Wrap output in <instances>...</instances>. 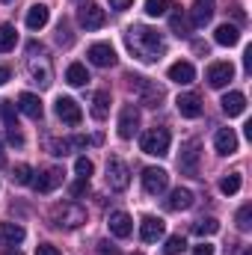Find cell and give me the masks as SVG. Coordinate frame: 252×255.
Segmentation results:
<instances>
[{
  "mask_svg": "<svg viewBox=\"0 0 252 255\" xmlns=\"http://www.w3.org/2000/svg\"><path fill=\"white\" fill-rule=\"evenodd\" d=\"M12 181H15V184H30V181H33V169H30L27 163H18V166L12 169Z\"/></svg>",
  "mask_w": 252,
  "mask_h": 255,
  "instance_id": "cell-35",
  "label": "cell"
},
{
  "mask_svg": "<svg viewBox=\"0 0 252 255\" xmlns=\"http://www.w3.org/2000/svg\"><path fill=\"white\" fill-rule=\"evenodd\" d=\"M9 77H12V71H9V68H6V65H0V86H3V83H6V80H9Z\"/></svg>",
  "mask_w": 252,
  "mask_h": 255,
  "instance_id": "cell-48",
  "label": "cell"
},
{
  "mask_svg": "<svg viewBox=\"0 0 252 255\" xmlns=\"http://www.w3.org/2000/svg\"><path fill=\"white\" fill-rule=\"evenodd\" d=\"M136 128H139V110H136V104H125L119 113V136L130 139L136 133Z\"/></svg>",
  "mask_w": 252,
  "mask_h": 255,
  "instance_id": "cell-11",
  "label": "cell"
},
{
  "mask_svg": "<svg viewBox=\"0 0 252 255\" xmlns=\"http://www.w3.org/2000/svg\"><path fill=\"white\" fill-rule=\"evenodd\" d=\"M244 65H247V71H252V48L244 51Z\"/></svg>",
  "mask_w": 252,
  "mask_h": 255,
  "instance_id": "cell-47",
  "label": "cell"
},
{
  "mask_svg": "<svg viewBox=\"0 0 252 255\" xmlns=\"http://www.w3.org/2000/svg\"><path fill=\"white\" fill-rule=\"evenodd\" d=\"M169 130L166 128H148L142 136H139V148L145 151V154H151V157H163L166 151H169Z\"/></svg>",
  "mask_w": 252,
  "mask_h": 255,
  "instance_id": "cell-4",
  "label": "cell"
},
{
  "mask_svg": "<svg viewBox=\"0 0 252 255\" xmlns=\"http://www.w3.org/2000/svg\"><path fill=\"white\" fill-rule=\"evenodd\" d=\"M3 3H12V0H3Z\"/></svg>",
  "mask_w": 252,
  "mask_h": 255,
  "instance_id": "cell-53",
  "label": "cell"
},
{
  "mask_svg": "<svg viewBox=\"0 0 252 255\" xmlns=\"http://www.w3.org/2000/svg\"><path fill=\"white\" fill-rule=\"evenodd\" d=\"M193 255H214V247H211V244H199V247L193 250Z\"/></svg>",
  "mask_w": 252,
  "mask_h": 255,
  "instance_id": "cell-43",
  "label": "cell"
},
{
  "mask_svg": "<svg viewBox=\"0 0 252 255\" xmlns=\"http://www.w3.org/2000/svg\"><path fill=\"white\" fill-rule=\"evenodd\" d=\"M86 184H89V181H86V178H80V181H77V184H71V196H80V193L86 190Z\"/></svg>",
  "mask_w": 252,
  "mask_h": 255,
  "instance_id": "cell-45",
  "label": "cell"
},
{
  "mask_svg": "<svg viewBox=\"0 0 252 255\" xmlns=\"http://www.w3.org/2000/svg\"><path fill=\"white\" fill-rule=\"evenodd\" d=\"M232 77H235V65L232 63H214L208 68V83H211L214 89H223Z\"/></svg>",
  "mask_w": 252,
  "mask_h": 255,
  "instance_id": "cell-14",
  "label": "cell"
},
{
  "mask_svg": "<svg viewBox=\"0 0 252 255\" xmlns=\"http://www.w3.org/2000/svg\"><path fill=\"white\" fill-rule=\"evenodd\" d=\"M193 77H196V68H193L190 63H184V60H178V63L169 65V80L187 86V83H193Z\"/></svg>",
  "mask_w": 252,
  "mask_h": 255,
  "instance_id": "cell-24",
  "label": "cell"
},
{
  "mask_svg": "<svg viewBox=\"0 0 252 255\" xmlns=\"http://www.w3.org/2000/svg\"><path fill=\"white\" fill-rule=\"evenodd\" d=\"M65 80H68L71 86H86V83H89V71H86V65L71 63L68 68H65Z\"/></svg>",
  "mask_w": 252,
  "mask_h": 255,
  "instance_id": "cell-28",
  "label": "cell"
},
{
  "mask_svg": "<svg viewBox=\"0 0 252 255\" xmlns=\"http://www.w3.org/2000/svg\"><path fill=\"white\" fill-rule=\"evenodd\" d=\"M107 226H110V235H116V238H130V232H133V220L125 211H113Z\"/></svg>",
  "mask_w": 252,
  "mask_h": 255,
  "instance_id": "cell-16",
  "label": "cell"
},
{
  "mask_svg": "<svg viewBox=\"0 0 252 255\" xmlns=\"http://www.w3.org/2000/svg\"><path fill=\"white\" fill-rule=\"evenodd\" d=\"M193 27H205L211 18H214V0H193Z\"/></svg>",
  "mask_w": 252,
  "mask_h": 255,
  "instance_id": "cell-20",
  "label": "cell"
},
{
  "mask_svg": "<svg viewBox=\"0 0 252 255\" xmlns=\"http://www.w3.org/2000/svg\"><path fill=\"white\" fill-rule=\"evenodd\" d=\"M184 247H187V241H184L181 235H172V238L166 241L163 253H166V255H178V253H184Z\"/></svg>",
  "mask_w": 252,
  "mask_h": 255,
  "instance_id": "cell-37",
  "label": "cell"
},
{
  "mask_svg": "<svg viewBox=\"0 0 252 255\" xmlns=\"http://www.w3.org/2000/svg\"><path fill=\"white\" fill-rule=\"evenodd\" d=\"M89 63L98 65V68H110V65H116V51H113V45H107V42L92 45V48H89Z\"/></svg>",
  "mask_w": 252,
  "mask_h": 255,
  "instance_id": "cell-13",
  "label": "cell"
},
{
  "mask_svg": "<svg viewBox=\"0 0 252 255\" xmlns=\"http://www.w3.org/2000/svg\"><path fill=\"white\" fill-rule=\"evenodd\" d=\"M3 255H24V253H21V250H12V247H9V250H3Z\"/></svg>",
  "mask_w": 252,
  "mask_h": 255,
  "instance_id": "cell-51",
  "label": "cell"
},
{
  "mask_svg": "<svg viewBox=\"0 0 252 255\" xmlns=\"http://www.w3.org/2000/svg\"><path fill=\"white\" fill-rule=\"evenodd\" d=\"M220 104H223V110H226L229 116H241V113L247 110V95H244V92H229Z\"/></svg>",
  "mask_w": 252,
  "mask_h": 255,
  "instance_id": "cell-26",
  "label": "cell"
},
{
  "mask_svg": "<svg viewBox=\"0 0 252 255\" xmlns=\"http://www.w3.org/2000/svg\"><path fill=\"white\" fill-rule=\"evenodd\" d=\"M169 12V0H145V15L151 18H160Z\"/></svg>",
  "mask_w": 252,
  "mask_h": 255,
  "instance_id": "cell-34",
  "label": "cell"
},
{
  "mask_svg": "<svg viewBox=\"0 0 252 255\" xmlns=\"http://www.w3.org/2000/svg\"><path fill=\"white\" fill-rule=\"evenodd\" d=\"M175 107H178V113L187 116V119H199V116H202V98H199L196 92H184V95H178Z\"/></svg>",
  "mask_w": 252,
  "mask_h": 255,
  "instance_id": "cell-15",
  "label": "cell"
},
{
  "mask_svg": "<svg viewBox=\"0 0 252 255\" xmlns=\"http://www.w3.org/2000/svg\"><path fill=\"white\" fill-rule=\"evenodd\" d=\"M24 226H18V223H0V244H6V247H18L21 241H24Z\"/></svg>",
  "mask_w": 252,
  "mask_h": 255,
  "instance_id": "cell-21",
  "label": "cell"
},
{
  "mask_svg": "<svg viewBox=\"0 0 252 255\" xmlns=\"http://www.w3.org/2000/svg\"><path fill=\"white\" fill-rule=\"evenodd\" d=\"M199 157H202L199 139H187V142L181 145V154H178V169H181L184 175H196V172H199Z\"/></svg>",
  "mask_w": 252,
  "mask_h": 255,
  "instance_id": "cell-9",
  "label": "cell"
},
{
  "mask_svg": "<svg viewBox=\"0 0 252 255\" xmlns=\"http://www.w3.org/2000/svg\"><path fill=\"white\" fill-rule=\"evenodd\" d=\"M214 148H217L220 154H235V151H238V133H235L232 128H220L217 136H214Z\"/></svg>",
  "mask_w": 252,
  "mask_h": 255,
  "instance_id": "cell-18",
  "label": "cell"
},
{
  "mask_svg": "<svg viewBox=\"0 0 252 255\" xmlns=\"http://www.w3.org/2000/svg\"><path fill=\"white\" fill-rule=\"evenodd\" d=\"M217 232H220V223H217L214 217L196 220V223H193V235H199V238H208V235H217Z\"/></svg>",
  "mask_w": 252,
  "mask_h": 255,
  "instance_id": "cell-31",
  "label": "cell"
},
{
  "mask_svg": "<svg viewBox=\"0 0 252 255\" xmlns=\"http://www.w3.org/2000/svg\"><path fill=\"white\" fill-rule=\"evenodd\" d=\"M238 229H241V232H250L252 229V205H244V208L238 211Z\"/></svg>",
  "mask_w": 252,
  "mask_h": 255,
  "instance_id": "cell-39",
  "label": "cell"
},
{
  "mask_svg": "<svg viewBox=\"0 0 252 255\" xmlns=\"http://www.w3.org/2000/svg\"><path fill=\"white\" fill-rule=\"evenodd\" d=\"M232 12H235V18H238V21H244V12H241V6H238V3L232 6Z\"/></svg>",
  "mask_w": 252,
  "mask_h": 255,
  "instance_id": "cell-50",
  "label": "cell"
},
{
  "mask_svg": "<svg viewBox=\"0 0 252 255\" xmlns=\"http://www.w3.org/2000/svg\"><path fill=\"white\" fill-rule=\"evenodd\" d=\"M48 148H51V154H57V157H65L74 145H71V139H51L48 142Z\"/></svg>",
  "mask_w": 252,
  "mask_h": 255,
  "instance_id": "cell-38",
  "label": "cell"
},
{
  "mask_svg": "<svg viewBox=\"0 0 252 255\" xmlns=\"http://www.w3.org/2000/svg\"><path fill=\"white\" fill-rule=\"evenodd\" d=\"M107 113H110V92L101 89V92H95V98H92V119L104 122Z\"/></svg>",
  "mask_w": 252,
  "mask_h": 255,
  "instance_id": "cell-27",
  "label": "cell"
},
{
  "mask_svg": "<svg viewBox=\"0 0 252 255\" xmlns=\"http://www.w3.org/2000/svg\"><path fill=\"white\" fill-rule=\"evenodd\" d=\"M127 184H130V169H127L125 160H119V157H110L107 160V187L116 193L127 190Z\"/></svg>",
  "mask_w": 252,
  "mask_h": 255,
  "instance_id": "cell-6",
  "label": "cell"
},
{
  "mask_svg": "<svg viewBox=\"0 0 252 255\" xmlns=\"http://www.w3.org/2000/svg\"><path fill=\"white\" fill-rule=\"evenodd\" d=\"M57 116L63 119L65 125H80V119H83V110H80V104L74 101V98H57Z\"/></svg>",
  "mask_w": 252,
  "mask_h": 255,
  "instance_id": "cell-12",
  "label": "cell"
},
{
  "mask_svg": "<svg viewBox=\"0 0 252 255\" xmlns=\"http://www.w3.org/2000/svg\"><path fill=\"white\" fill-rule=\"evenodd\" d=\"M18 110H21L24 116H30V119H42V113H45L39 95H33V92H21V95H18Z\"/></svg>",
  "mask_w": 252,
  "mask_h": 255,
  "instance_id": "cell-17",
  "label": "cell"
},
{
  "mask_svg": "<svg viewBox=\"0 0 252 255\" xmlns=\"http://www.w3.org/2000/svg\"><path fill=\"white\" fill-rule=\"evenodd\" d=\"M130 3H133V0H110V6H113L116 12H125L127 6H130Z\"/></svg>",
  "mask_w": 252,
  "mask_h": 255,
  "instance_id": "cell-44",
  "label": "cell"
},
{
  "mask_svg": "<svg viewBox=\"0 0 252 255\" xmlns=\"http://www.w3.org/2000/svg\"><path fill=\"white\" fill-rule=\"evenodd\" d=\"M36 255H60V250L51 247V244H39V247H36Z\"/></svg>",
  "mask_w": 252,
  "mask_h": 255,
  "instance_id": "cell-42",
  "label": "cell"
},
{
  "mask_svg": "<svg viewBox=\"0 0 252 255\" xmlns=\"http://www.w3.org/2000/svg\"><path fill=\"white\" fill-rule=\"evenodd\" d=\"M27 71H30L33 83L51 86V60H48L45 45H39V42H30L27 45Z\"/></svg>",
  "mask_w": 252,
  "mask_h": 255,
  "instance_id": "cell-2",
  "label": "cell"
},
{
  "mask_svg": "<svg viewBox=\"0 0 252 255\" xmlns=\"http://www.w3.org/2000/svg\"><path fill=\"white\" fill-rule=\"evenodd\" d=\"M133 255H139V253H133Z\"/></svg>",
  "mask_w": 252,
  "mask_h": 255,
  "instance_id": "cell-54",
  "label": "cell"
},
{
  "mask_svg": "<svg viewBox=\"0 0 252 255\" xmlns=\"http://www.w3.org/2000/svg\"><path fill=\"white\" fill-rule=\"evenodd\" d=\"M130 80V86L136 89V95H139V101L142 104H148V107H160V101L166 98V92H163V86H157L154 80H148V77H127Z\"/></svg>",
  "mask_w": 252,
  "mask_h": 255,
  "instance_id": "cell-5",
  "label": "cell"
},
{
  "mask_svg": "<svg viewBox=\"0 0 252 255\" xmlns=\"http://www.w3.org/2000/svg\"><path fill=\"white\" fill-rule=\"evenodd\" d=\"M77 21H80V27L83 30H101L104 24H107V12L98 6V3H80V9H77Z\"/></svg>",
  "mask_w": 252,
  "mask_h": 255,
  "instance_id": "cell-7",
  "label": "cell"
},
{
  "mask_svg": "<svg viewBox=\"0 0 252 255\" xmlns=\"http://www.w3.org/2000/svg\"><path fill=\"white\" fill-rule=\"evenodd\" d=\"M166 184H169V175L163 169H157V166L142 169V187H145L148 196H160V193L166 190Z\"/></svg>",
  "mask_w": 252,
  "mask_h": 255,
  "instance_id": "cell-10",
  "label": "cell"
},
{
  "mask_svg": "<svg viewBox=\"0 0 252 255\" xmlns=\"http://www.w3.org/2000/svg\"><path fill=\"white\" fill-rule=\"evenodd\" d=\"M18 42V33L12 24H0V54H9Z\"/></svg>",
  "mask_w": 252,
  "mask_h": 255,
  "instance_id": "cell-30",
  "label": "cell"
},
{
  "mask_svg": "<svg viewBox=\"0 0 252 255\" xmlns=\"http://www.w3.org/2000/svg\"><path fill=\"white\" fill-rule=\"evenodd\" d=\"M51 220H54V226H60V229H80V226L86 223V211H83L80 205H74V202H63V205H54Z\"/></svg>",
  "mask_w": 252,
  "mask_h": 255,
  "instance_id": "cell-3",
  "label": "cell"
},
{
  "mask_svg": "<svg viewBox=\"0 0 252 255\" xmlns=\"http://www.w3.org/2000/svg\"><path fill=\"white\" fill-rule=\"evenodd\" d=\"M60 184H63V169H60V166H48V169H42V172L30 181V187L36 193H54Z\"/></svg>",
  "mask_w": 252,
  "mask_h": 255,
  "instance_id": "cell-8",
  "label": "cell"
},
{
  "mask_svg": "<svg viewBox=\"0 0 252 255\" xmlns=\"http://www.w3.org/2000/svg\"><path fill=\"white\" fill-rule=\"evenodd\" d=\"M0 160H3V142H0Z\"/></svg>",
  "mask_w": 252,
  "mask_h": 255,
  "instance_id": "cell-52",
  "label": "cell"
},
{
  "mask_svg": "<svg viewBox=\"0 0 252 255\" xmlns=\"http://www.w3.org/2000/svg\"><path fill=\"white\" fill-rule=\"evenodd\" d=\"M48 21H51V9H48L45 3L30 6V12H27V27H30V30H42Z\"/></svg>",
  "mask_w": 252,
  "mask_h": 255,
  "instance_id": "cell-22",
  "label": "cell"
},
{
  "mask_svg": "<svg viewBox=\"0 0 252 255\" xmlns=\"http://www.w3.org/2000/svg\"><path fill=\"white\" fill-rule=\"evenodd\" d=\"M139 238H142L145 244L160 241V238H163V220H157V217H142V223H139Z\"/></svg>",
  "mask_w": 252,
  "mask_h": 255,
  "instance_id": "cell-19",
  "label": "cell"
},
{
  "mask_svg": "<svg viewBox=\"0 0 252 255\" xmlns=\"http://www.w3.org/2000/svg\"><path fill=\"white\" fill-rule=\"evenodd\" d=\"M193 51H196V54H208V45H205V42H193Z\"/></svg>",
  "mask_w": 252,
  "mask_h": 255,
  "instance_id": "cell-49",
  "label": "cell"
},
{
  "mask_svg": "<svg viewBox=\"0 0 252 255\" xmlns=\"http://www.w3.org/2000/svg\"><path fill=\"white\" fill-rule=\"evenodd\" d=\"M220 190L226 193V196H235V193L241 190V172H229V175L220 181Z\"/></svg>",
  "mask_w": 252,
  "mask_h": 255,
  "instance_id": "cell-32",
  "label": "cell"
},
{
  "mask_svg": "<svg viewBox=\"0 0 252 255\" xmlns=\"http://www.w3.org/2000/svg\"><path fill=\"white\" fill-rule=\"evenodd\" d=\"M57 42H60V45H71V33H68L65 21H60V27H57Z\"/></svg>",
  "mask_w": 252,
  "mask_h": 255,
  "instance_id": "cell-40",
  "label": "cell"
},
{
  "mask_svg": "<svg viewBox=\"0 0 252 255\" xmlns=\"http://www.w3.org/2000/svg\"><path fill=\"white\" fill-rule=\"evenodd\" d=\"M190 205H193V193L187 187H175V190L169 193V199H166L169 211H187Z\"/></svg>",
  "mask_w": 252,
  "mask_h": 255,
  "instance_id": "cell-25",
  "label": "cell"
},
{
  "mask_svg": "<svg viewBox=\"0 0 252 255\" xmlns=\"http://www.w3.org/2000/svg\"><path fill=\"white\" fill-rule=\"evenodd\" d=\"M214 42H217V45H223V48H232V45H238V42H241V30H238L235 24H220V27H217V33H214Z\"/></svg>",
  "mask_w": 252,
  "mask_h": 255,
  "instance_id": "cell-23",
  "label": "cell"
},
{
  "mask_svg": "<svg viewBox=\"0 0 252 255\" xmlns=\"http://www.w3.org/2000/svg\"><path fill=\"white\" fill-rule=\"evenodd\" d=\"M169 27H172V33H175L178 39H181V36H190V21L181 9H175V12L169 15Z\"/></svg>",
  "mask_w": 252,
  "mask_h": 255,
  "instance_id": "cell-29",
  "label": "cell"
},
{
  "mask_svg": "<svg viewBox=\"0 0 252 255\" xmlns=\"http://www.w3.org/2000/svg\"><path fill=\"white\" fill-rule=\"evenodd\" d=\"M74 172H77V178H86V181H89V175L95 172V166H92L89 157H77V160H74Z\"/></svg>",
  "mask_w": 252,
  "mask_h": 255,
  "instance_id": "cell-36",
  "label": "cell"
},
{
  "mask_svg": "<svg viewBox=\"0 0 252 255\" xmlns=\"http://www.w3.org/2000/svg\"><path fill=\"white\" fill-rule=\"evenodd\" d=\"M6 139H9L12 145H24V136H21V130H18V128H9V133H6Z\"/></svg>",
  "mask_w": 252,
  "mask_h": 255,
  "instance_id": "cell-41",
  "label": "cell"
},
{
  "mask_svg": "<svg viewBox=\"0 0 252 255\" xmlns=\"http://www.w3.org/2000/svg\"><path fill=\"white\" fill-rule=\"evenodd\" d=\"M0 119L6 122V128H18V116H15V104L12 101H0Z\"/></svg>",
  "mask_w": 252,
  "mask_h": 255,
  "instance_id": "cell-33",
  "label": "cell"
},
{
  "mask_svg": "<svg viewBox=\"0 0 252 255\" xmlns=\"http://www.w3.org/2000/svg\"><path fill=\"white\" fill-rule=\"evenodd\" d=\"M125 45H127V51H130L136 60H142V63H157V60L166 54V42H163V36H160L157 30L145 27V24H133V27H127L125 30Z\"/></svg>",
  "mask_w": 252,
  "mask_h": 255,
  "instance_id": "cell-1",
  "label": "cell"
},
{
  "mask_svg": "<svg viewBox=\"0 0 252 255\" xmlns=\"http://www.w3.org/2000/svg\"><path fill=\"white\" fill-rule=\"evenodd\" d=\"M98 250H101V255H116V247H113V244H107V241H101V244H98Z\"/></svg>",
  "mask_w": 252,
  "mask_h": 255,
  "instance_id": "cell-46",
  "label": "cell"
}]
</instances>
